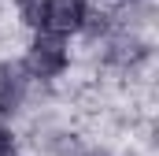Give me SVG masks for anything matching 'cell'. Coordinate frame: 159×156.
<instances>
[{"instance_id": "5", "label": "cell", "mask_w": 159, "mask_h": 156, "mask_svg": "<svg viewBox=\"0 0 159 156\" xmlns=\"http://www.w3.org/2000/svg\"><path fill=\"white\" fill-rule=\"evenodd\" d=\"M15 7H19V15H22V22H26V26L44 30V11H48V0H15Z\"/></svg>"}, {"instance_id": "9", "label": "cell", "mask_w": 159, "mask_h": 156, "mask_svg": "<svg viewBox=\"0 0 159 156\" xmlns=\"http://www.w3.org/2000/svg\"><path fill=\"white\" fill-rule=\"evenodd\" d=\"M15 156H19V153H15Z\"/></svg>"}, {"instance_id": "3", "label": "cell", "mask_w": 159, "mask_h": 156, "mask_svg": "<svg viewBox=\"0 0 159 156\" xmlns=\"http://www.w3.org/2000/svg\"><path fill=\"white\" fill-rule=\"evenodd\" d=\"M85 11L89 4L85 0H48V11H44V30L52 34H81V22H85Z\"/></svg>"}, {"instance_id": "1", "label": "cell", "mask_w": 159, "mask_h": 156, "mask_svg": "<svg viewBox=\"0 0 159 156\" xmlns=\"http://www.w3.org/2000/svg\"><path fill=\"white\" fill-rule=\"evenodd\" d=\"M70 67V52H67V37L63 34H52V30H37V37L30 41L26 48V60H22V71L30 78L41 82H52Z\"/></svg>"}, {"instance_id": "2", "label": "cell", "mask_w": 159, "mask_h": 156, "mask_svg": "<svg viewBox=\"0 0 159 156\" xmlns=\"http://www.w3.org/2000/svg\"><path fill=\"white\" fill-rule=\"evenodd\" d=\"M26 89H30V75L22 71V63L0 60V119H11L22 112Z\"/></svg>"}, {"instance_id": "7", "label": "cell", "mask_w": 159, "mask_h": 156, "mask_svg": "<svg viewBox=\"0 0 159 156\" xmlns=\"http://www.w3.org/2000/svg\"><path fill=\"white\" fill-rule=\"evenodd\" d=\"M0 156H15V138L7 126H0Z\"/></svg>"}, {"instance_id": "4", "label": "cell", "mask_w": 159, "mask_h": 156, "mask_svg": "<svg viewBox=\"0 0 159 156\" xmlns=\"http://www.w3.org/2000/svg\"><path fill=\"white\" fill-rule=\"evenodd\" d=\"M144 45L137 37H119V41H111V48H107V60L111 63H119V67H129V63H137V60H144Z\"/></svg>"}, {"instance_id": "8", "label": "cell", "mask_w": 159, "mask_h": 156, "mask_svg": "<svg viewBox=\"0 0 159 156\" xmlns=\"http://www.w3.org/2000/svg\"><path fill=\"white\" fill-rule=\"evenodd\" d=\"M122 4H137V0H122Z\"/></svg>"}, {"instance_id": "6", "label": "cell", "mask_w": 159, "mask_h": 156, "mask_svg": "<svg viewBox=\"0 0 159 156\" xmlns=\"http://www.w3.org/2000/svg\"><path fill=\"white\" fill-rule=\"evenodd\" d=\"M81 34H89V37H107V34H111V15L100 11V7H89V11H85V22H81Z\"/></svg>"}]
</instances>
